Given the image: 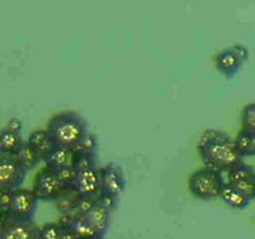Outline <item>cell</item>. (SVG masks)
Wrapping results in <instances>:
<instances>
[{
  "mask_svg": "<svg viewBox=\"0 0 255 239\" xmlns=\"http://www.w3.org/2000/svg\"><path fill=\"white\" fill-rule=\"evenodd\" d=\"M26 174L16 157L0 153V191H14L20 188Z\"/></svg>",
  "mask_w": 255,
  "mask_h": 239,
  "instance_id": "cell-5",
  "label": "cell"
},
{
  "mask_svg": "<svg viewBox=\"0 0 255 239\" xmlns=\"http://www.w3.org/2000/svg\"><path fill=\"white\" fill-rule=\"evenodd\" d=\"M13 201V191H0V211L10 212Z\"/></svg>",
  "mask_w": 255,
  "mask_h": 239,
  "instance_id": "cell-30",
  "label": "cell"
},
{
  "mask_svg": "<svg viewBox=\"0 0 255 239\" xmlns=\"http://www.w3.org/2000/svg\"><path fill=\"white\" fill-rule=\"evenodd\" d=\"M65 188L67 187L57 178L54 171L44 167L34 177L31 191L38 201H55Z\"/></svg>",
  "mask_w": 255,
  "mask_h": 239,
  "instance_id": "cell-4",
  "label": "cell"
},
{
  "mask_svg": "<svg viewBox=\"0 0 255 239\" xmlns=\"http://www.w3.org/2000/svg\"><path fill=\"white\" fill-rule=\"evenodd\" d=\"M216 68L220 74H223L226 78H233L241 70L243 63L238 58L236 53L231 48H224L223 51H220L219 54L214 58Z\"/></svg>",
  "mask_w": 255,
  "mask_h": 239,
  "instance_id": "cell-10",
  "label": "cell"
},
{
  "mask_svg": "<svg viewBox=\"0 0 255 239\" xmlns=\"http://www.w3.org/2000/svg\"><path fill=\"white\" fill-rule=\"evenodd\" d=\"M6 130H9L11 133H16V135H21V130H23V122L17 118H13L7 122L6 125Z\"/></svg>",
  "mask_w": 255,
  "mask_h": 239,
  "instance_id": "cell-31",
  "label": "cell"
},
{
  "mask_svg": "<svg viewBox=\"0 0 255 239\" xmlns=\"http://www.w3.org/2000/svg\"><path fill=\"white\" fill-rule=\"evenodd\" d=\"M236 190L241 194H244L250 201L255 200V178L254 180H244V181H237L231 184Z\"/></svg>",
  "mask_w": 255,
  "mask_h": 239,
  "instance_id": "cell-28",
  "label": "cell"
},
{
  "mask_svg": "<svg viewBox=\"0 0 255 239\" xmlns=\"http://www.w3.org/2000/svg\"><path fill=\"white\" fill-rule=\"evenodd\" d=\"M23 145H24V140L21 138V135L11 133L6 129L0 132V153L16 156Z\"/></svg>",
  "mask_w": 255,
  "mask_h": 239,
  "instance_id": "cell-17",
  "label": "cell"
},
{
  "mask_svg": "<svg viewBox=\"0 0 255 239\" xmlns=\"http://www.w3.org/2000/svg\"><path fill=\"white\" fill-rule=\"evenodd\" d=\"M37 204H38V200L33 194V191L20 187L13 191V201H11L10 214L16 218H21V220H33V217L36 214Z\"/></svg>",
  "mask_w": 255,
  "mask_h": 239,
  "instance_id": "cell-8",
  "label": "cell"
},
{
  "mask_svg": "<svg viewBox=\"0 0 255 239\" xmlns=\"http://www.w3.org/2000/svg\"><path fill=\"white\" fill-rule=\"evenodd\" d=\"M27 143L30 146L33 147L37 152V155L40 156L41 160H44V157L54 149V143L50 138L48 132L47 130H43V129H38V130H34L30 138H28Z\"/></svg>",
  "mask_w": 255,
  "mask_h": 239,
  "instance_id": "cell-15",
  "label": "cell"
},
{
  "mask_svg": "<svg viewBox=\"0 0 255 239\" xmlns=\"http://www.w3.org/2000/svg\"><path fill=\"white\" fill-rule=\"evenodd\" d=\"M61 227H63V230L60 234V239H80L68 227H64V225H61Z\"/></svg>",
  "mask_w": 255,
  "mask_h": 239,
  "instance_id": "cell-33",
  "label": "cell"
},
{
  "mask_svg": "<svg viewBox=\"0 0 255 239\" xmlns=\"http://www.w3.org/2000/svg\"><path fill=\"white\" fill-rule=\"evenodd\" d=\"M0 239H40V227L33 220H21L10 215L0 230Z\"/></svg>",
  "mask_w": 255,
  "mask_h": 239,
  "instance_id": "cell-6",
  "label": "cell"
},
{
  "mask_svg": "<svg viewBox=\"0 0 255 239\" xmlns=\"http://www.w3.org/2000/svg\"><path fill=\"white\" fill-rule=\"evenodd\" d=\"M78 197H98L101 193L100 168L77 171L73 184L70 185Z\"/></svg>",
  "mask_w": 255,
  "mask_h": 239,
  "instance_id": "cell-7",
  "label": "cell"
},
{
  "mask_svg": "<svg viewBox=\"0 0 255 239\" xmlns=\"http://www.w3.org/2000/svg\"><path fill=\"white\" fill-rule=\"evenodd\" d=\"M46 167L50 168L51 171H55L58 168H63L67 165H73L74 161V153L70 149H64V147H54L46 157Z\"/></svg>",
  "mask_w": 255,
  "mask_h": 239,
  "instance_id": "cell-12",
  "label": "cell"
},
{
  "mask_svg": "<svg viewBox=\"0 0 255 239\" xmlns=\"http://www.w3.org/2000/svg\"><path fill=\"white\" fill-rule=\"evenodd\" d=\"M14 157L17 159V161L26 173L30 171L31 168H34L38 164V161H41V159L37 155L36 150L30 146L27 142H24V145L21 146V149L18 150V153Z\"/></svg>",
  "mask_w": 255,
  "mask_h": 239,
  "instance_id": "cell-19",
  "label": "cell"
},
{
  "mask_svg": "<svg viewBox=\"0 0 255 239\" xmlns=\"http://www.w3.org/2000/svg\"><path fill=\"white\" fill-rule=\"evenodd\" d=\"M55 147L73 150L90 132L87 120L77 112H61L54 115L46 129Z\"/></svg>",
  "mask_w": 255,
  "mask_h": 239,
  "instance_id": "cell-1",
  "label": "cell"
},
{
  "mask_svg": "<svg viewBox=\"0 0 255 239\" xmlns=\"http://www.w3.org/2000/svg\"><path fill=\"white\" fill-rule=\"evenodd\" d=\"M234 145L243 159L255 156V132L241 129L238 132L237 138L234 139Z\"/></svg>",
  "mask_w": 255,
  "mask_h": 239,
  "instance_id": "cell-18",
  "label": "cell"
},
{
  "mask_svg": "<svg viewBox=\"0 0 255 239\" xmlns=\"http://www.w3.org/2000/svg\"><path fill=\"white\" fill-rule=\"evenodd\" d=\"M199 153L204 167L213 168L220 173H228L233 167L243 161V157L240 156L234 140L231 138L199 146Z\"/></svg>",
  "mask_w": 255,
  "mask_h": 239,
  "instance_id": "cell-2",
  "label": "cell"
},
{
  "mask_svg": "<svg viewBox=\"0 0 255 239\" xmlns=\"http://www.w3.org/2000/svg\"><path fill=\"white\" fill-rule=\"evenodd\" d=\"M230 136H228L227 133L223 132V130H220V129H207L201 135L199 146L207 145V143H213V142H221V140H226Z\"/></svg>",
  "mask_w": 255,
  "mask_h": 239,
  "instance_id": "cell-24",
  "label": "cell"
},
{
  "mask_svg": "<svg viewBox=\"0 0 255 239\" xmlns=\"http://www.w3.org/2000/svg\"><path fill=\"white\" fill-rule=\"evenodd\" d=\"M57 178L61 181V183L65 185V187H70L73 184L74 178H75V170H74L73 165H67V167H63V168H58L54 171Z\"/></svg>",
  "mask_w": 255,
  "mask_h": 239,
  "instance_id": "cell-29",
  "label": "cell"
},
{
  "mask_svg": "<svg viewBox=\"0 0 255 239\" xmlns=\"http://www.w3.org/2000/svg\"><path fill=\"white\" fill-rule=\"evenodd\" d=\"M97 147H98V142L95 135L88 132L81 142L73 149L74 155H97Z\"/></svg>",
  "mask_w": 255,
  "mask_h": 239,
  "instance_id": "cell-21",
  "label": "cell"
},
{
  "mask_svg": "<svg viewBox=\"0 0 255 239\" xmlns=\"http://www.w3.org/2000/svg\"><path fill=\"white\" fill-rule=\"evenodd\" d=\"M241 125H243V130L255 132V102L244 108L241 115Z\"/></svg>",
  "mask_w": 255,
  "mask_h": 239,
  "instance_id": "cell-25",
  "label": "cell"
},
{
  "mask_svg": "<svg viewBox=\"0 0 255 239\" xmlns=\"http://www.w3.org/2000/svg\"><path fill=\"white\" fill-rule=\"evenodd\" d=\"M63 227L58 222H48L40 228V239H60Z\"/></svg>",
  "mask_w": 255,
  "mask_h": 239,
  "instance_id": "cell-27",
  "label": "cell"
},
{
  "mask_svg": "<svg viewBox=\"0 0 255 239\" xmlns=\"http://www.w3.org/2000/svg\"><path fill=\"white\" fill-rule=\"evenodd\" d=\"M84 218L88 221L92 228L100 234L101 238H104V235H105V234L108 232V230H110L111 212H108L105 208L100 207L98 204H97V207H95L90 214H87Z\"/></svg>",
  "mask_w": 255,
  "mask_h": 239,
  "instance_id": "cell-14",
  "label": "cell"
},
{
  "mask_svg": "<svg viewBox=\"0 0 255 239\" xmlns=\"http://www.w3.org/2000/svg\"><path fill=\"white\" fill-rule=\"evenodd\" d=\"M95 207H97V198L95 197H78L77 204H75V215L85 217Z\"/></svg>",
  "mask_w": 255,
  "mask_h": 239,
  "instance_id": "cell-23",
  "label": "cell"
},
{
  "mask_svg": "<svg viewBox=\"0 0 255 239\" xmlns=\"http://www.w3.org/2000/svg\"><path fill=\"white\" fill-rule=\"evenodd\" d=\"M220 198L223 200L224 204H227L230 208L233 210H238L243 211L250 205V200L247 198L244 194H241L238 190H236L231 184L224 183L221 193H220Z\"/></svg>",
  "mask_w": 255,
  "mask_h": 239,
  "instance_id": "cell-13",
  "label": "cell"
},
{
  "mask_svg": "<svg viewBox=\"0 0 255 239\" xmlns=\"http://www.w3.org/2000/svg\"><path fill=\"white\" fill-rule=\"evenodd\" d=\"M73 167L77 171H84L97 167V155H74Z\"/></svg>",
  "mask_w": 255,
  "mask_h": 239,
  "instance_id": "cell-22",
  "label": "cell"
},
{
  "mask_svg": "<svg viewBox=\"0 0 255 239\" xmlns=\"http://www.w3.org/2000/svg\"><path fill=\"white\" fill-rule=\"evenodd\" d=\"M101 174V191L108 193L115 197H121V194L125 191V175L122 168L118 164L104 165L100 168Z\"/></svg>",
  "mask_w": 255,
  "mask_h": 239,
  "instance_id": "cell-9",
  "label": "cell"
},
{
  "mask_svg": "<svg viewBox=\"0 0 255 239\" xmlns=\"http://www.w3.org/2000/svg\"><path fill=\"white\" fill-rule=\"evenodd\" d=\"M231 50L236 53L238 58L241 60V63L244 64L246 61H248V58H250V53H248V50H247V47L241 46V44H236L234 47H231Z\"/></svg>",
  "mask_w": 255,
  "mask_h": 239,
  "instance_id": "cell-32",
  "label": "cell"
},
{
  "mask_svg": "<svg viewBox=\"0 0 255 239\" xmlns=\"http://www.w3.org/2000/svg\"><path fill=\"white\" fill-rule=\"evenodd\" d=\"M10 212H4V211H0V230L3 228V225L7 222V220L10 218Z\"/></svg>",
  "mask_w": 255,
  "mask_h": 239,
  "instance_id": "cell-34",
  "label": "cell"
},
{
  "mask_svg": "<svg viewBox=\"0 0 255 239\" xmlns=\"http://www.w3.org/2000/svg\"><path fill=\"white\" fill-rule=\"evenodd\" d=\"M97 204L100 207H102V208H105L108 212H114L117 210V207H118L119 198L115 197V195H111V194L101 191L100 195L97 197Z\"/></svg>",
  "mask_w": 255,
  "mask_h": 239,
  "instance_id": "cell-26",
  "label": "cell"
},
{
  "mask_svg": "<svg viewBox=\"0 0 255 239\" xmlns=\"http://www.w3.org/2000/svg\"><path fill=\"white\" fill-rule=\"evenodd\" d=\"M64 220H65V222L60 224V225L68 227L80 239H104L101 238L100 234L92 228L90 222L85 220L84 217L74 215L73 218H64Z\"/></svg>",
  "mask_w": 255,
  "mask_h": 239,
  "instance_id": "cell-11",
  "label": "cell"
},
{
  "mask_svg": "<svg viewBox=\"0 0 255 239\" xmlns=\"http://www.w3.org/2000/svg\"><path fill=\"white\" fill-rule=\"evenodd\" d=\"M223 185H224L223 174L209 167L199 168L189 177L190 193L201 201H213L219 198Z\"/></svg>",
  "mask_w": 255,
  "mask_h": 239,
  "instance_id": "cell-3",
  "label": "cell"
},
{
  "mask_svg": "<svg viewBox=\"0 0 255 239\" xmlns=\"http://www.w3.org/2000/svg\"><path fill=\"white\" fill-rule=\"evenodd\" d=\"M228 184L237 183V181H244V180H254L255 178V168L253 165L247 164L244 161H241L240 164L233 167L227 173Z\"/></svg>",
  "mask_w": 255,
  "mask_h": 239,
  "instance_id": "cell-20",
  "label": "cell"
},
{
  "mask_svg": "<svg viewBox=\"0 0 255 239\" xmlns=\"http://www.w3.org/2000/svg\"><path fill=\"white\" fill-rule=\"evenodd\" d=\"M77 200H78V195L75 194L71 187H67L63 193L58 195V198L55 200V205L64 218H73L75 215Z\"/></svg>",
  "mask_w": 255,
  "mask_h": 239,
  "instance_id": "cell-16",
  "label": "cell"
}]
</instances>
